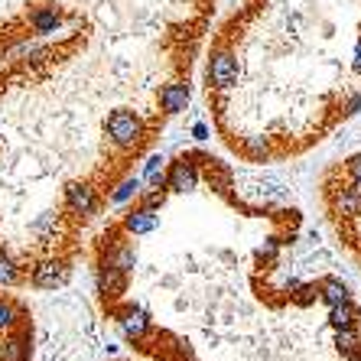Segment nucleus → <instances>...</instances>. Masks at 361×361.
<instances>
[{"mask_svg":"<svg viewBox=\"0 0 361 361\" xmlns=\"http://www.w3.org/2000/svg\"><path fill=\"white\" fill-rule=\"evenodd\" d=\"M358 111H361V94H355V98L345 104V114H358Z\"/></svg>","mask_w":361,"mask_h":361,"instance_id":"a878e982","label":"nucleus"},{"mask_svg":"<svg viewBox=\"0 0 361 361\" xmlns=\"http://www.w3.org/2000/svg\"><path fill=\"white\" fill-rule=\"evenodd\" d=\"M355 72H361V39H358V46H355Z\"/></svg>","mask_w":361,"mask_h":361,"instance_id":"cd10ccee","label":"nucleus"},{"mask_svg":"<svg viewBox=\"0 0 361 361\" xmlns=\"http://www.w3.org/2000/svg\"><path fill=\"white\" fill-rule=\"evenodd\" d=\"M336 348L342 355H352V352H361V332L355 326H345V329H336Z\"/></svg>","mask_w":361,"mask_h":361,"instance_id":"2eb2a0df","label":"nucleus"},{"mask_svg":"<svg viewBox=\"0 0 361 361\" xmlns=\"http://www.w3.org/2000/svg\"><path fill=\"white\" fill-rule=\"evenodd\" d=\"M261 257L264 261H274V257H277V241H274V238L261 244Z\"/></svg>","mask_w":361,"mask_h":361,"instance_id":"b1692460","label":"nucleus"},{"mask_svg":"<svg viewBox=\"0 0 361 361\" xmlns=\"http://www.w3.org/2000/svg\"><path fill=\"white\" fill-rule=\"evenodd\" d=\"M33 286L36 290H56L68 283V264L66 261H42L33 267Z\"/></svg>","mask_w":361,"mask_h":361,"instance_id":"20e7f679","label":"nucleus"},{"mask_svg":"<svg viewBox=\"0 0 361 361\" xmlns=\"http://www.w3.org/2000/svg\"><path fill=\"white\" fill-rule=\"evenodd\" d=\"M143 179H147L150 185H163V183H166V157H163V153L147 157V163H143Z\"/></svg>","mask_w":361,"mask_h":361,"instance_id":"4468645a","label":"nucleus"},{"mask_svg":"<svg viewBox=\"0 0 361 361\" xmlns=\"http://www.w3.org/2000/svg\"><path fill=\"white\" fill-rule=\"evenodd\" d=\"M127 290V274L121 267H114V264H101L98 270V293L104 296H121Z\"/></svg>","mask_w":361,"mask_h":361,"instance_id":"0eeeda50","label":"nucleus"},{"mask_svg":"<svg viewBox=\"0 0 361 361\" xmlns=\"http://www.w3.org/2000/svg\"><path fill=\"white\" fill-rule=\"evenodd\" d=\"M163 202H166V189L163 185H150V189H140V205L143 209H163Z\"/></svg>","mask_w":361,"mask_h":361,"instance_id":"6ab92c4d","label":"nucleus"},{"mask_svg":"<svg viewBox=\"0 0 361 361\" xmlns=\"http://www.w3.org/2000/svg\"><path fill=\"white\" fill-rule=\"evenodd\" d=\"M104 134L121 150H134L137 143L143 140V121L137 118L134 111H124V108L111 111L108 121H104Z\"/></svg>","mask_w":361,"mask_h":361,"instance_id":"f257e3e1","label":"nucleus"},{"mask_svg":"<svg viewBox=\"0 0 361 361\" xmlns=\"http://www.w3.org/2000/svg\"><path fill=\"white\" fill-rule=\"evenodd\" d=\"M355 319H358V310H355L352 300H342V302H336V306H329V322H332V329L355 326Z\"/></svg>","mask_w":361,"mask_h":361,"instance_id":"f8f14e48","label":"nucleus"},{"mask_svg":"<svg viewBox=\"0 0 361 361\" xmlns=\"http://www.w3.org/2000/svg\"><path fill=\"white\" fill-rule=\"evenodd\" d=\"M20 322V310L13 306L10 300H4L0 296V332H7V329H13Z\"/></svg>","mask_w":361,"mask_h":361,"instance_id":"412c9836","label":"nucleus"},{"mask_svg":"<svg viewBox=\"0 0 361 361\" xmlns=\"http://www.w3.org/2000/svg\"><path fill=\"white\" fill-rule=\"evenodd\" d=\"M336 209L342 215H361V183L352 179V185H342V192L336 195Z\"/></svg>","mask_w":361,"mask_h":361,"instance_id":"9d476101","label":"nucleus"},{"mask_svg":"<svg viewBox=\"0 0 361 361\" xmlns=\"http://www.w3.org/2000/svg\"><path fill=\"white\" fill-rule=\"evenodd\" d=\"M345 361H361V352H352V355H345Z\"/></svg>","mask_w":361,"mask_h":361,"instance_id":"c85d7f7f","label":"nucleus"},{"mask_svg":"<svg viewBox=\"0 0 361 361\" xmlns=\"http://www.w3.org/2000/svg\"><path fill=\"white\" fill-rule=\"evenodd\" d=\"M209 82L215 85V88H231V85L238 82V59L231 56L228 49H215L209 59Z\"/></svg>","mask_w":361,"mask_h":361,"instance_id":"f03ea898","label":"nucleus"},{"mask_svg":"<svg viewBox=\"0 0 361 361\" xmlns=\"http://www.w3.org/2000/svg\"><path fill=\"white\" fill-rule=\"evenodd\" d=\"M319 300L326 302V306H336V302L348 300V290H345V283H338V280H326V283L319 286Z\"/></svg>","mask_w":361,"mask_h":361,"instance_id":"f3484780","label":"nucleus"},{"mask_svg":"<svg viewBox=\"0 0 361 361\" xmlns=\"http://www.w3.org/2000/svg\"><path fill=\"white\" fill-rule=\"evenodd\" d=\"M160 228V212L157 209H143V205H137V209H130L124 215V231L127 235H150V231H157Z\"/></svg>","mask_w":361,"mask_h":361,"instance_id":"423d86ee","label":"nucleus"},{"mask_svg":"<svg viewBox=\"0 0 361 361\" xmlns=\"http://www.w3.org/2000/svg\"><path fill=\"white\" fill-rule=\"evenodd\" d=\"M169 192H192L199 185V166L192 160H176L166 173V183H163Z\"/></svg>","mask_w":361,"mask_h":361,"instance_id":"39448f33","label":"nucleus"},{"mask_svg":"<svg viewBox=\"0 0 361 361\" xmlns=\"http://www.w3.org/2000/svg\"><path fill=\"white\" fill-rule=\"evenodd\" d=\"M192 134H195V140H205V137H209V127H205V124H195Z\"/></svg>","mask_w":361,"mask_h":361,"instance_id":"bb28decb","label":"nucleus"},{"mask_svg":"<svg viewBox=\"0 0 361 361\" xmlns=\"http://www.w3.org/2000/svg\"><path fill=\"white\" fill-rule=\"evenodd\" d=\"M66 212L68 215H82V219L94 215V212H98V192H94L88 183L66 185Z\"/></svg>","mask_w":361,"mask_h":361,"instance_id":"7ed1b4c3","label":"nucleus"},{"mask_svg":"<svg viewBox=\"0 0 361 361\" xmlns=\"http://www.w3.org/2000/svg\"><path fill=\"white\" fill-rule=\"evenodd\" d=\"M108 264H114V267H121L124 274H130L137 264V251H134V244H124V247H118V251L108 257Z\"/></svg>","mask_w":361,"mask_h":361,"instance_id":"a211bd4d","label":"nucleus"},{"mask_svg":"<svg viewBox=\"0 0 361 361\" xmlns=\"http://www.w3.org/2000/svg\"><path fill=\"white\" fill-rule=\"evenodd\" d=\"M137 195H140V179H137V176H127V179H121V183L114 185L111 202H114V205H127V202L137 199Z\"/></svg>","mask_w":361,"mask_h":361,"instance_id":"dca6fc26","label":"nucleus"},{"mask_svg":"<svg viewBox=\"0 0 361 361\" xmlns=\"http://www.w3.org/2000/svg\"><path fill=\"white\" fill-rule=\"evenodd\" d=\"M316 296H319V286H302V283H300V286H296L293 302H296V306H310Z\"/></svg>","mask_w":361,"mask_h":361,"instance_id":"5701e85b","label":"nucleus"},{"mask_svg":"<svg viewBox=\"0 0 361 361\" xmlns=\"http://www.w3.org/2000/svg\"><path fill=\"white\" fill-rule=\"evenodd\" d=\"M348 176H352L355 183H361V153H358V157H352V160H348Z\"/></svg>","mask_w":361,"mask_h":361,"instance_id":"393cba45","label":"nucleus"},{"mask_svg":"<svg viewBox=\"0 0 361 361\" xmlns=\"http://www.w3.org/2000/svg\"><path fill=\"white\" fill-rule=\"evenodd\" d=\"M121 332H124L127 338L140 342V338L150 332V316H147L143 310H127V312H121Z\"/></svg>","mask_w":361,"mask_h":361,"instance_id":"1a4fd4ad","label":"nucleus"},{"mask_svg":"<svg viewBox=\"0 0 361 361\" xmlns=\"http://www.w3.org/2000/svg\"><path fill=\"white\" fill-rule=\"evenodd\" d=\"M160 108L166 114H183L189 108V88L183 82H169L160 88Z\"/></svg>","mask_w":361,"mask_h":361,"instance_id":"6e6552de","label":"nucleus"},{"mask_svg":"<svg viewBox=\"0 0 361 361\" xmlns=\"http://www.w3.org/2000/svg\"><path fill=\"white\" fill-rule=\"evenodd\" d=\"M30 26H33L36 33H56L62 26V17H59V10H52V7H42V10H36L33 17H30Z\"/></svg>","mask_w":361,"mask_h":361,"instance_id":"9b49d317","label":"nucleus"},{"mask_svg":"<svg viewBox=\"0 0 361 361\" xmlns=\"http://www.w3.org/2000/svg\"><path fill=\"white\" fill-rule=\"evenodd\" d=\"M26 342L30 336H7L0 342V361H26Z\"/></svg>","mask_w":361,"mask_h":361,"instance_id":"ddd939ff","label":"nucleus"},{"mask_svg":"<svg viewBox=\"0 0 361 361\" xmlns=\"http://www.w3.org/2000/svg\"><path fill=\"white\" fill-rule=\"evenodd\" d=\"M20 280V267L13 264V257L0 251V286H13Z\"/></svg>","mask_w":361,"mask_h":361,"instance_id":"aec40b11","label":"nucleus"},{"mask_svg":"<svg viewBox=\"0 0 361 361\" xmlns=\"http://www.w3.org/2000/svg\"><path fill=\"white\" fill-rule=\"evenodd\" d=\"M244 153H247V157H251V160H267V140H264V137H244Z\"/></svg>","mask_w":361,"mask_h":361,"instance_id":"4be33fe9","label":"nucleus"}]
</instances>
